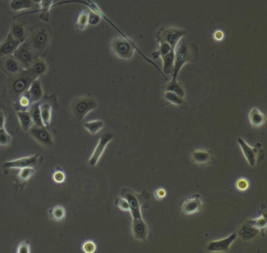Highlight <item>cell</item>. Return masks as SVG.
Segmentation results:
<instances>
[{
	"mask_svg": "<svg viewBox=\"0 0 267 253\" xmlns=\"http://www.w3.org/2000/svg\"><path fill=\"white\" fill-rule=\"evenodd\" d=\"M110 49H111V51H112L114 55L119 57L121 59L126 60V61L132 59L133 57V55H134L135 50H137L138 53H139L148 63L152 64L154 67H156V69L158 70V71L161 72V75L163 76L165 79H167L165 75L161 72V70L160 69L159 67H157V64L154 63L149 58H147V57L143 54V53L141 51V49L137 47V46L135 44L134 42L132 41L128 37L126 38V37L123 36H118L114 38V39H112V41H111V43H110Z\"/></svg>",
	"mask_w": 267,
	"mask_h": 253,
	"instance_id": "cell-1",
	"label": "cell"
},
{
	"mask_svg": "<svg viewBox=\"0 0 267 253\" xmlns=\"http://www.w3.org/2000/svg\"><path fill=\"white\" fill-rule=\"evenodd\" d=\"M174 57V69L173 79H177L178 75L182 67L188 62H194L198 58V49L193 44L183 42L175 47Z\"/></svg>",
	"mask_w": 267,
	"mask_h": 253,
	"instance_id": "cell-2",
	"label": "cell"
},
{
	"mask_svg": "<svg viewBox=\"0 0 267 253\" xmlns=\"http://www.w3.org/2000/svg\"><path fill=\"white\" fill-rule=\"evenodd\" d=\"M98 105L97 100L93 96H79L71 103V114L75 120L81 122L88 113L97 109Z\"/></svg>",
	"mask_w": 267,
	"mask_h": 253,
	"instance_id": "cell-3",
	"label": "cell"
},
{
	"mask_svg": "<svg viewBox=\"0 0 267 253\" xmlns=\"http://www.w3.org/2000/svg\"><path fill=\"white\" fill-rule=\"evenodd\" d=\"M50 33L47 28L40 27L35 29L30 35H28L26 43L31 47L34 53L39 57V54L44 53L49 46Z\"/></svg>",
	"mask_w": 267,
	"mask_h": 253,
	"instance_id": "cell-4",
	"label": "cell"
},
{
	"mask_svg": "<svg viewBox=\"0 0 267 253\" xmlns=\"http://www.w3.org/2000/svg\"><path fill=\"white\" fill-rule=\"evenodd\" d=\"M186 35H187V31L184 29L169 27V28L160 29L156 33L155 37L158 42H165L169 43L172 49L175 50V47H177L180 39Z\"/></svg>",
	"mask_w": 267,
	"mask_h": 253,
	"instance_id": "cell-5",
	"label": "cell"
},
{
	"mask_svg": "<svg viewBox=\"0 0 267 253\" xmlns=\"http://www.w3.org/2000/svg\"><path fill=\"white\" fill-rule=\"evenodd\" d=\"M14 77V80L10 86V90L16 99L21 94L29 90V86L35 79L26 70H23L21 73Z\"/></svg>",
	"mask_w": 267,
	"mask_h": 253,
	"instance_id": "cell-6",
	"label": "cell"
},
{
	"mask_svg": "<svg viewBox=\"0 0 267 253\" xmlns=\"http://www.w3.org/2000/svg\"><path fill=\"white\" fill-rule=\"evenodd\" d=\"M120 197L125 198L128 202L129 206V212L133 217V222L142 221V212H141V203L137 194L130 189L125 188L121 190Z\"/></svg>",
	"mask_w": 267,
	"mask_h": 253,
	"instance_id": "cell-7",
	"label": "cell"
},
{
	"mask_svg": "<svg viewBox=\"0 0 267 253\" xmlns=\"http://www.w3.org/2000/svg\"><path fill=\"white\" fill-rule=\"evenodd\" d=\"M13 56L21 63V67L24 70L29 69L34 61L38 57L26 42L19 45Z\"/></svg>",
	"mask_w": 267,
	"mask_h": 253,
	"instance_id": "cell-8",
	"label": "cell"
},
{
	"mask_svg": "<svg viewBox=\"0 0 267 253\" xmlns=\"http://www.w3.org/2000/svg\"><path fill=\"white\" fill-rule=\"evenodd\" d=\"M29 134L36 142L46 148H53L54 147V141L53 135L47 129V126H33L29 130Z\"/></svg>",
	"mask_w": 267,
	"mask_h": 253,
	"instance_id": "cell-9",
	"label": "cell"
},
{
	"mask_svg": "<svg viewBox=\"0 0 267 253\" xmlns=\"http://www.w3.org/2000/svg\"><path fill=\"white\" fill-rule=\"evenodd\" d=\"M113 138H114V134L110 133V132H106V133L100 135L98 144L95 147V149H94V152H93L92 155H91V157L89 160L90 165L95 166L98 163V161H100V158H101L104 151H105V148H106L109 142L112 141Z\"/></svg>",
	"mask_w": 267,
	"mask_h": 253,
	"instance_id": "cell-10",
	"label": "cell"
},
{
	"mask_svg": "<svg viewBox=\"0 0 267 253\" xmlns=\"http://www.w3.org/2000/svg\"><path fill=\"white\" fill-rule=\"evenodd\" d=\"M67 3H80V4L86 5V6H88V7L90 8V11L96 13V14H98V15L101 16V18H104L107 22L109 23L116 31L120 33L122 36L126 37V38L128 37L125 35L123 32L119 30L118 28H117V27L107 17L106 15H104L103 11L100 10V7H99L95 2H93L92 0H65V1H62V2H56V3L53 5V7H55V6H60V5L62 4H67Z\"/></svg>",
	"mask_w": 267,
	"mask_h": 253,
	"instance_id": "cell-11",
	"label": "cell"
},
{
	"mask_svg": "<svg viewBox=\"0 0 267 253\" xmlns=\"http://www.w3.org/2000/svg\"><path fill=\"white\" fill-rule=\"evenodd\" d=\"M39 155H32L29 157L21 158L18 159L6 161L2 164V169L10 170L11 169H22L25 167H35L39 161Z\"/></svg>",
	"mask_w": 267,
	"mask_h": 253,
	"instance_id": "cell-12",
	"label": "cell"
},
{
	"mask_svg": "<svg viewBox=\"0 0 267 253\" xmlns=\"http://www.w3.org/2000/svg\"><path fill=\"white\" fill-rule=\"evenodd\" d=\"M236 233H233L226 238L221 239L218 241H211L208 243L206 250L209 253H226L228 252L234 241L236 238Z\"/></svg>",
	"mask_w": 267,
	"mask_h": 253,
	"instance_id": "cell-13",
	"label": "cell"
},
{
	"mask_svg": "<svg viewBox=\"0 0 267 253\" xmlns=\"http://www.w3.org/2000/svg\"><path fill=\"white\" fill-rule=\"evenodd\" d=\"M239 146L241 147L243 155L245 156V159L248 161V163L251 166H255L257 162V156H258V151L259 148L261 147L260 143H257L256 147H251L250 145L245 142L242 138L239 137L236 140Z\"/></svg>",
	"mask_w": 267,
	"mask_h": 253,
	"instance_id": "cell-14",
	"label": "cell"
},
{
	"mask_svg": "<svg viewBox=\"0 0 267 253\" xmlns=\"http://www.w3.org/2000/svg\"><path fill=\"white\" fill-rule=\"evenodd\" d=\"M21 43L16 41L10 34L0 43V57H8L12 56L16 48Z\"/></svg>",
	"mask_w": 267,
	"mask_h": 253,
	"instance_id": "cell-15",
	"label": "cell"
},
{
	"mask_svg": "<svg viewBox=\"0 0 267 253\" xmlns=\"http://www.w3.org/2000/svg\"><path fill=\"white\" fill-rule=\"evenodd\" d=\"M202 206L200 194H195L184 202L182 206V212L186 215L195 214L201 210Z\"/></svg>",
	"mask_w": 267,
	"mask_h": 253,
	"instance_id": "cell-16",
	"label": "cell"
},
{
	"mask_svg": "<svg viewBox=\"0 0 267 253\" xmlns=\"http://www.w3.org/2000/svg\"><path fill=\"white\" fill-rule=\"evenodd\" d=\"M35 79H39L42 76H44L48 71V64L41 57H38L34 61L32 64L30 66L29 69L26 70Z\"/></svg>",
	"mask_w": 267,
	"mask_h": 253,
	"instance_id": "cell-17",
	"label": "cell"
},
{
	"mask_svg": "<svg viewBox=\"0 0 267 253\" xmlns=\"http://www.w3.org/2000/svg\"><path fill=\"white\" fill-rule=\"evenodd\" d=\"M132 231L135 239L138 241H145L148 236L149 229L147 227V223L143 220L142 221L133 222L132 224Z\"/></svg>",
	"mask_w": 267,
	"mask_h": 253,
	"instance_id": "cell-18",
	"label": "cell"
},
{
	"mask_svg": "<svg viewBox=\"0 0 267 253\" xmlns=\"http://www.w3.org/2000/svg\"><path fill=\"white\" fill-rule=\"evenodd\" d=\"M3 69L8 76H13V77L21 73L24 70L21 67V63H19L13 55L6 57L3 63Z\"/></svg>",
	"mask_w": 267,
	"mask_h": 253,
	"instance_id": "cell-19",
	"label": "cell"
},
{
	"mask_svg": "<svg viewBox=\"0 0 267 253\" xmlns=\"http://www.w3.org/2000/svg\"><path fill=\"white\" fill-rule=\"evenodd\" d=\"M259 229L245 222L239 229L238 236L243 241H251L259 235Z\"/></svg>",
	"mask_w": 267,
	"mask_h": 253,
	"instance_id": "cell-20",
	"label": "cell"
},
{
	"mask_svg": "<svg viewBox=\"0 0 267 253\" xmlns=\"http://www.w3.org/2000/svg\"><path fill=\"white\" fill-rule=\"evenodd\" d=\"M9 34L20 43H25L28 37L25 27L20 22L12 23Z\"/></svg>",
	"mask_w": 267,
	"mask_h": 253,
	"instance_id": "cell-21",
	"label": "cell"
},
{
	"mask_svg": "<svg viewBox=\"0 0 267 253\" xmlns=\"http://www.w3.org/2000/svg\"><path fill=\"white\" fill-rule=\"evenodd\" d=\"M28 90H29L33 104L39 102L44 96L43 86H42L41 82L39 79H36L31 82Z\"/></svg>",
	"mask_w": 267,
	"mask_h": 253,
	"instance_id": "cell-22",
	"label": "cell"
},
{
	"mask_svg": "<svg viewBox=\"0 0 267 253\" xmlns=\"http://www.w3.org/2000/svg\"><path fill=\"white\" fill-rule=\"evenodd\" d=\"M39 4L40 6L39 11L26 13V14H23V15L32 14V13H39V18L41 19L42 21L48 22L49 20V11L53 8L54 0H41Z\"/></svg>",
	"mask_w": 267,
	"mask_h": 253,
	"instance_id": "cell-23",
	"label": "cell"
},
{
	"mask_svg": "<svg viewBox=\"0 0 267 253\" xmlns=\"http://www.w3.org/2000/svg\"><path fill=\"white\" fill-rule=\"evenodd\" d=\"M16 115L18 118L21 128L25 132H29L31 127L34 126L31 114L29 111H16Z\"/></svg>",
	"mask_w": 267,
	"mask_h": 253,
	"instance_id": "cell-24",
	"label": "cell"
},
{
	"mask_svg": "<svg viewBox=\"0 0 267 253\" xmlns=\"http://www.w3.org/2000/svg\"><path fill=\"white\" fill-rule=\"evenodd\" d=\"M265 114H263L262 111L257 109V108H253L250 113H249V121L254 128H259L263 126V125L266 123Z\"/></svg>",
	"mask_w": 267,
	"mask_h": 253,
	"instance_id": "cell-25",
	"label": "cell"
},
{
	"mask_svg": "<svg viewBox=\"0 0 267 253\" xmlns=\"http://www.w3.org/2000/svg\"><path fill=\"white\" fill-rule=\"evenodd\" d=\"M32 104L29 90H26L15 100V109L16 111H29Z\"/></svg>",
	"mask_w": 267,
	"mask_h": 253,
	"instance_id": "cell-26",
	"label": "cell"
},
{
	"mask_svg": "<svg viewBox=\"0 0 267 253\" xmlns=\"http://www.w3.org/2000/svg\"><path fill=\"white\" fill-rule=\"evenodd\" d=\"M174 57H175V53L173 49H172L170 53L161 57L163 62L161 72L164 75H173V73Z\"/></svg>",
	"mask_w": 267,
	"mask_h": 253,
	"instance_id": "cell-27",
	"label": "cell"
},
{
	"mask_svg": "<svg viewBox=\"0 0 267 253\" xmlns=\"http://www.w3.org/2000/svg\"><path fill=\"white\" fill-rule=\"evenodd\" d=\"M34 4L35 3L33 0H11L10 2V8L13 11L18 12L31 8Z\"/></svg>",
	"mask_w": 267,
	"mask_h": 253,
	"instance_id": "cell-28",
	"label": "cell"
},
{
	"mask_svg": "<svg viewBox=\"0 0 267 253\" xmlns=\"http://www.w3.org/2000/svg\"><path fill=\"white\" fill-rule=\"evenodd\" d=\"M39 109L41 113L42 121L45 126L48 127L51 123L52 107L48 103L39 104Z\"/></svg>",
	"mask_w": 267,
	"mask_h": 253,
	"instance_id": "cell-29",
	"label": "cell"
},
{
	"mask_svg": "<svg viewBox=\"0 0 267 253\" xmlns=\"http://www.w3.org/2000/svg\"><path fill=\"white\" fill-rule=\"evenodd\" d=\"M165 91H170L177 94L178 96H180L181 98H184L186 96L185 90L180 82H178L177 79H173L168 82Z\"/></svg>",
	"mask_w": 267,
	"mask_h": 253,
	"instance_id": "cell-30",
	"label": "cell"
},
{
	"mask_svg": "<svg viewBox=\"0 0 267 253\" xmlns=\"http://www.w3.org/2000/svg\"><path fill=\"white\" fill-rule=\"evenodd\" d=\"M29 111L31 114V119H32L33 124L37 126H44L42 121L41 113L39 109V103H34L31 104Z\"/></svg>",
	"mask_w": 267,
	"mask_h": 253,
	"instance_id": "cell-31",
	"label": "cell"
},
{
	"mask_svg": "<svg viewBox=\"0 0 267 253\" xmlns=\"http://www.w3.org/2000/svg\"><path fill=\"white\" fill-rule=\"evenodd\" d=\"M192 160L198 165L208 163L211 160V155L205 151H195L192 154Z\"/></svg>",
	"mask_w": 267,
	"mask_h": 253,
	"instance_id": "cell-32",
	"label": "cell"
},
{
	"mask_svg": "<svg viewBox=\"0 0 267 253\" xmlns=\"http://www.w3.org/2000/svg\"><path fill=\"white\" fill-rule=\"evenodd\" d=\"M83 126L90 134L96 135L104 128V123L102 120H94L84 123Z\"/></svg>",
	"mask_w": 267,
	"mask_h": 253,
	"instance_id": "cell-33",
	"label": "cell"
},
{
	"mask_svg": "<svg viewBox=\"0 0 267 253\" xmlns=\"http://www.w3.org/2000/svg\"><path fill=\"white\" fill-rule=\"evenodd\" d=\"M49 214L52 220L57 221V222H60V221H62L63 219L65 218V208L62 206H57L53 207L51 209H49Z\"/></svg>",
	"mask_w": 267,
	"mask_h": 253,
	"instance_id": "cell-34",
	"label": "cell"
},
{
	"mask_svg": "<svg viewBox=\"0 0 267 253\" xmlns=\"http://www.w3.org/2000/svg\"><path fill=\"white\" fill-rule=\"evenodd\" d=\"M158 43H159V46H158L157 51L152 53L154 60L157 59L158 57H164L172 50L171 47L169 43H165V42H158Z\"/></svg>",
	"mask_w": 267,
	"mask_h": 253,
	"instance_id": "cell-35",
	"label": "cell"
},
{
	"mask_svg": "<svg viewBox=\"0 0 267 253\" xmlns=\"http://www.w3.org/2000/svg\"><path fill=\"white\" fill-rule=\"evenodd\" d=\"M88 16H89V11H82L80 13L79 15L78 16L77 22H76V28L79 31H84L87 28L89 22H88Z\"/></svg>",
	"mask_w": 267,
	"mask_h": 253,
	"instance_id": "cell-36",
	"label": "cell"
},
{
	"mask_svg": "<svg viewBox=\"0 0 267 253\" xmlns=\"http://www.w3.org/2000/svg\"><path fill=\"white\" fill-rule=\"evenodd\" d=\"M165 98L169 102L174 104V105H176V106H180L182 104H184V98H181L180 96H178L177 94L170 92V91H165Z\"/></svg>",
	"mask_w": 267,
	"mask_h": 253,
	"instance_id": "cell-37",
	"label": "cell"
},
{
	"mask_svg": "<svg viewBox=\"0 0 267 253\" xmlns=\"http://www.w3.org/2000/svg\"><path fill=\"white\" fill-rule=\"evenodd\" d=\"M35 172V170L34 169V167L22 168L20 170V172H19L17 177L21 181L25 182L27 180H29L34 175Z\"/></svg>",
	"mask_w": 267,
	"mask_h": 253,
	"instance_id": "cell-38",
	"label": "cell"
},
{
	"mask_svg": "<svg viewBox=\"0 0 267 253\" xmlns=\"http://www.w3.org/2000/svg\"><path fill=\"white\" fill-rule=\"evenodd\" d=\"M12 137L5 128L0 129V147H7L11 144Z\"/></svg>",
	"mask_w": 267,
	"mask_h": 253,
	"instance_id": "cell-39",
	"label": "cell"
},
{
	"mask_svg": "<svg viewBox=\"0 0 267 253\" xmlns=\"http://www.w3.org/2000/svg\"><path fill=\"white\" fill-rule=\"evenodd\" d=\"M246 222L252 225L257 229H259L260 231L265 230L267 227V220H266V217H263V216L259 218L255 219V220H248L246 221Z\"/></svg>",
	"mask_w": 267,
	"mask_h": 253,
	"instance_id": "cell-40",
	"label": "cell"
},
{
	"mask_svg": "<svg viewBox=\"0 0 267 253\" xmlns=\"http://www.w3.org/2000/svg\"><path fill=\"white\" fill-rule=\"evenodd\" d=\"M100 20H101V16L98 14L93 12V11L89 12V16H88L89 25H92V26L97 25L100 23Z\"/></svg>",
	"mask_w": 267,
	"mask_h": 253,
	"instance_id": "cell-41",
	"label": "cell"
},
{
	"mask_svg": "<svg viewBox=\"0 0 267 253\" xmlns=\"http://www.w3.org/2000/svg\"><path fill=\"white\" fill-rule=\"evenodd\" d=\"M82 251L86 253H94L96 251V244L92 241H86L82 244Z\"/></svg>",
	"mask_w": 267,
	"mask_h": 253,
	"instance_id": "cell-42",
	"label": "cell"
},
{
	"mask_svg": "<svg viewBox=\"0 0 267 253\" xmlns=\"http://www.w3.org/2000/svg\"><path fill=\"white\" fill-rule=\"evenodd\" d=\"M115 205L122 211H124V212L129 211V206H128V202L122 197L117 198L116 201H115Z\"/></svg>",
	"mask_w": 267,
	"mask_h": 253,
	"instance_id": "cell-43",
	"label": "cell"
},
{
	"mask_svg": "<svg viewBox=\"0 0 267 253\" xmlns=\"http://www.w3.org/2000/svg\"><path fill=\"white\" fill-rule=\"evenodd\" d=\"M17 253H31V247L29 241H24L19 244L16 248Z\"/></svg>",
	"mask_w": 267,
	"mask_h": 253,
	"instance_id": "cell-44",
	"label": "cell"
},
{
	"mask_svg": "<svg viewBox=\"0 0 267 253\" xmlns=\"http://www.w3.org/2000/svg\"><path fill=\"white\" fill-rule=\"evenodd\" d=\"M249 187V183L246 179L244 178H241L239 179L236 183V188L238 190L241 191H244V190H247Z\"/></svg>",
	"mask_w": 267,
	"mask_h": 253,
	"instance_id": "cell-45",
	"label": "cell"
},
{
	"mask_svg": "<svg viewBox=\"0 0 267 253\" xmlns=\"http://www.w3.org/2000/svg\"><path fill=\"white\" fill-rule=\"evenodd\" d=\"M53 179L57 184L63 183L66 179L65 174L62 171H57L53 174Z\"/></svg>",
	"mask_w": 267,
	"mask_h": 253,
	"instance_id": "cell-46",
	"label": "cell"
},
{
	"mask_svg": "<svg viewBox=\"0 0 267 253\" xmlns=\"http://www.w3.org/2000/svg\"><path fill=\"white\" fill-rule=\"evenodd\" d=\"M5 123H6V114L4 111L0 109V129L5 128Z\"/></svg>",
	"mask_w": 267,
	"mask_h": 253,
	"instance_id": "cell-47",
	"label": "cell"
},
{
	"mask_svg": "<svg viewBox=\"0 0 267 253\" xmlns=\"http://www.w3.org/2000/svg\"><path fill=\"white\" fill-rule=\"evenodd\" d=\"M165 194H166L165 190H164V189L160 188V189H157V190L155 191V198H157V200H160V199L163 198L165 196Z\"/></svg>",
	"mask_w": 267,
	"mask_h": 253,
	"instance_id": "cell-48",
	"label": "cell"
},
{
	"mask_svg": "<svg viewBox=\"0 0 267 253\" xmlns=\"http://www.w3.org/2000/svg\"><path fill=\"white\" fill-rule=\"evenodd\" d=\"M223 37H224V34L222 33V32L216 31V32H215L214 38L217 41H220V40H222V39H223Z\"/></svg>",
	"mask_w": 267,
	"mask_h": 253,
	"instance_id": "cell-49",
	"label": "cell"
},
{
	"mask_svg": "<svg viewBox=\"0 0 267 253\" xmlns=\"http://www.w3.org/2000/svg\"><path fill=\"white\" fill-rule=\"evenodd\" d=\"M41 0H33V2H34V3H39V2H40Z\"/></svg>",
	"mask_w": 267,
	"mask_h": 253,
	"instance_id": "cell-50",
	"label": "cell"
}]
</instances>
